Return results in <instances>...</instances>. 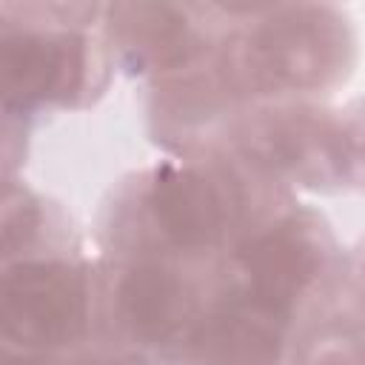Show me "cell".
Here are the masks:
<instances>
[{
	"label": "cell",
	"mask_w": 365,
	"mask_h": 365,
	"mask_svg": "<svg viewBox=\"0 0 365 365\" xmlns=\"http://www.w3.org/2000/svg\"><path fill=\"white\" fill-rule=\"evenodd\" d=\"M88 317L83 277L63 262H20L3 277L0 322L20 348L74 342Z\"/></svg>",
	"instance_id": "7a4b0ae2"
},
{
	"label": "cell",
	"mask_w": 365,
	"mask_h": 365,
	"mask_svg": "<svg viewBox=\"0 0 365 365\" xmlns=\"http://www.w3.org/2000/svg\"><path fill=\"white\" fill-rule=\"evenodd\" d=\"M242 148L259 165L305 185H328L351 163L345 134L308 111H277L248 123Z\"/></svg>",
	"instance_id": "3957f363"
},
{
	"label": "cell",
	"mask_w": 365,
	"mask_h": 365,
	"mask_svg": "<svg viewBox=\"0 0 365 365\" xmlns=\"http://www.w3.org/2000/svg\"><path fill=\"white\" fill-rule=\"evenodd\" d=\"M240 265L248 277L245 294L288 314L294 299L317 277L322 265V248L308 225L288 220L242 245Z\"/></svg>",
	"instance_id": "8992f818"
},
{
	"label": "cell",
	"mask_w": 365,
	"mask_h": 365,
	"mask_svg": "<svg viewBox=\"0 0 365 365\" xmlns=\"http://www.w3.org/2000/svg\"><path fill=\"white\" fill-rule=\"evenodd\" d=\"M120 308L128 325L148 342H174L191 319V299L185 285L160 265L131 268L120 285Z\"/></svg>",
	"instance_id": "ba28073f"
},
{
	"label": "cell",
	"mask_w": 365,
	"mask_h": 365,
	"mask_svg": "<svg viewBox=\"0 0 365 365\" xmlns=\"http://www.w3.org/2000/svg\"><path fill=\"white\" fill-rule=\"evenodd\" d=\"M6 365H43V362L34 359V356H23V359H9Z\"/></svg>",
	"instance_id": "5bb4252c"
},
{
	"label": "cell",
	"mask_w": 365,
	"mask_h": 365,
	"mask_svg": "<svg viewBox=\"0 0 365 365\" xmlns=\"http://www.w3.org/2000/svg\"><path fill=\"white\" fill-rule=\"evenodd\" d=\"M148 205L163 234L180 248H202L222 234V197L214 182L194 168H160L151 182Z\"/></svg>",
	"instance_id": "52a82bcc"
},
{
	"label": "cell",
	"mask_w": 365,
	"mask_h": 365,
	"mask_svg": "<svg viewBox=\"0 0 365 365\" xmlns=\"http://www.w3.org/2000/svg\"><path fill=\"white\" fill-rule=\"evenodd\" d=\"M345 143H348V157L351 163H359L365 168V111L354 120L351 131L345 134Z\"/></svg>",
	"instance_id": "7c38bea8"
},
{
	"label": "cell",
	"mask_w": 365,
	"mask_h": 365,
	"mask_svg": "<svg viewBox=\"0 0 365 365\" xmlns=\"http://www.w3.org/2000/svg\"><path fill=\"white\" fill-rule=\"evenodd\" d=\"M86 365H148V362L134 359V356H117V359H97V362H86Z\"/></svg>",
	"instance_id": "4fadbf2b"
},
{
	"label": "cell",
	"mask_w": 365,
	"mask_h": 365,
	"mask_svg": "<svg viewBox=\"0 0 365 365\" xmlns=\"http://www.w3.org/2000/svg\"><path fill=\"white\" fill-rule=\"evenodd\" d=\"M362 302H365V274H362Z\"/></svg>",
	"instance_id": "9a60e30c"
},
{
	"label": "cell",
	"mask_w": 365,
	"mask_h": 365,
	"mask_svg": "<svg viewBox=\"0 0 365 365\" xmlns=\"http://www.w3.org/2000/svg\"><path fill=\"white\" fill-rule=\"evenodd\" d=\"M37 228V208L23 191H9L3 202V248L11 254L17 245L29 242Z\"/></svg>",
	"instance_id": "8fae6325"
},
{
	"label": "cell",
	"mask_w": 365,
	"mask_h": 365,
	"mask_svg": "<svg viewBox=\"0 0 365 365\" xmlns=\"http://www.w3.org/2000/svg\"><path fill=\"white\" fill-rule=\"evenodd\" d=\"M83 68L86 51L80 37H43L29 31L3 34V91L14 106H34L74 94L83 83Z\"/></svg>",
	"instance_id": "277c9868"
},
{
	"label": "cell",
	"mask_w": 365,
	"mask_h": 365,
	"mask_svg": "<svg viewBox=\"0 0 365 365\" xmlns=\"http://www.w3.org/2000/svg\"><path fill=\"white\" fill-rule=\"evenodd\" d=\"M345 48V29L331 11L291 9L234 51L228 74L237 86L257 91L311 88L339 74Z\"/></svg>",
	"instance_id": "6da1fadb"
},
{
	"label": "cell",
	"mask_w": 365,
	"mask_h": 365,
	"mask_svg": "<svg viewBox=\"0 0 365 365\" xmlns=\"http://www.w3.org/2000/svg\"><path fill=\"white\" fill-rule=\"evenodd\" d=\"M114 14H117V31L123 43L140 57L160 66H171L188 57L191 34H188L185 17L177 9L137 3V6H117Z\"/></svg>",
	"instance_id": "9c48e42d"
},
{
	"label": "cell",
	"mask_w": 365,
	"mask_h": 365,
	"mask_svg": "<svg viewBox=\"0 0 365 365\" xmlns=\"http://www.w3.org/2000/svg\"><path fill=\"white\" fill-rule=\"evenodd\" d=\"M285 317L251 294L234 297L197 328L188 365H277Z\"/></svg>",
	"instance_id": "5b68a950"
},
{
	"label": "cell",
	"mask_w": 365,
	"mask_h": 365,
	"mask_svg": "<svg viewBox=\"0 0 365 365\" xmlns=\"http://www.w3.org/2000/svg\"><path fill=\"white\" fill-rule=\"evenodd\" d=\"M297 365H365V342L348 331H322L305 342Z\"/></svg>",
	"instance_id": "30bf717a"
}]
</instances>
